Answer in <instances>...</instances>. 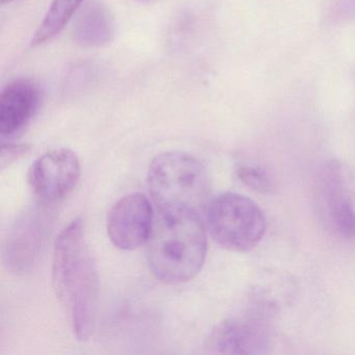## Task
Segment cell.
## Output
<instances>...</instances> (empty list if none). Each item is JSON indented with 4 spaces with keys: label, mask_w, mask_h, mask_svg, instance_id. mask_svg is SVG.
I'll list each match as a JSON object with an SVG mask.
<instances>
[{
    "label": "cell",
    "mask_w": 355,
    "mask_h": 355,
    "mask_svg": "<svg viewBox=\"0 0 355 355\" xmlns=\"http://www.w3.org/2000/svg\"><path fill=\"white\" fill-rule=\"evenodd\" d=\"M147 184L157 209L199 214L209 197L211 180L198 157L173 150L151 161Z\"/></svg>",
    "instance_id": "cell-3"
},
{
    "label": "cell",
    "mask_w": 355,
    "mask_h": 355,
    "mask_svg": "<svg viewBox=\"0 0 355 355\" xmlns=\"http://www.w3.org/2000/svg\"><path fill=\"white\" fill-rule=\"evenodd\" d=\"M207 223L215 242L234 252L254 249L265 236L268 226L257 203L236 193H224L209 202Z\"/></svg>",
    "instance_id": "cell-4"
},
{
    "label": "cell",
    "mask_w": 355,
    "mask_h": 355,
    "mask_svg": "<svg viewBox=\"0 0 355 355\" xmlns=\"http://www.w3.org/2000/svg\"><path fill=\"white\" fill-rule=\"evenodd\" d=\"M84 0H53L44 19L34 34L32 44H43L57 36L71 19Z\"/></svg>",
    "instance_id": "cell-12"
},
{
    "label": "cell",
    "mask_w": 355,
    "mask_h": 355,
    "mask_svg": "<svg viewBox=\"0 0 355 355\" xmlns=\"http://www.w3.org/2000/svg\"><path fill=\"white\" fill-rule=\"evenodd\" d=\"M80 174V162L73 151L53 149L31 166L28 184L39 201L51 205L63 200L76 189Z\"/></svg>",
    "instance_id": "cell-8"
},
{
    "label": "cell",
    "mask_w": 355,
    "mask_h": 355,
    "mask_svg": "<svg viewBox=\"0 0 355 355\" xmlns=\"http://www.w3.org/2000/svg\"><path fill=\"white\" fill-rule=\"evenodd\" d=\"M239 180L255 192L271 194L275 190V182L269 172L259 166L243 164L236 168Z\"/></svg>",
    "instance_id": "cell-13"
},
{
    "label": "cell",
    "mask_w": 355,
    "mask_h": 355,
    "mask_svg": "<svg viewBox=\"0 0 355 355\" xmlns=\"http://www.w3.org/2000/svg\"><path fill=\"white\" fill-rule=\"evenodd\" d=\"M317 192L329 227L343 239H355L354 171L338 159L328 162L318 174Z\"/></svg>",
    "instance_id": "cell-6"
},
{
    "label": "cell",
    "mask_w": 355,
    "mask_h": 355,
    "mask_svg": "<svg viewBox=\"0 0 355 355\" xmlns=\"http://www.w3.org/2000/svg\"><path fill=\"white\" fill-rule=\"evenodd\" d=\"M53 284L76 338L89 340L96 325L98 275L80 218L66 225L55 240Z\"/></svg>",
    "instance_id": "cell-1"
},
{
    "label": "cell",
    "mask_w": 355,
    "mask_h": 355,
    "mask_svg": "<svg viewBox=\"0 0 355 355\" xmlns=\"http://www.w3.org/2000/svg\"><path fill=\"white\" fill-rule=\"evenodd\" d=\"M147 244L149 268L166 284L192 279L207 257V232L199 214L192 211L159 209Z\"/></svg>",
    "instance_id": "cell-2"
},
{
    "label": "cell",
    "mask_w": 355,
    "mask_h": 355,
    "mask_svg": "<svg viewBox=\"0 0 355 355\" xmlns=\"http://www.w3.org/2000/svg\"><path fill=\"white\" fill-rule=\"evenodd\" d=\"M115 22L105 3L92 0L83 8L74 24L73 36L85 47L105 46L113 40Z\"/></svg>",
    "instance_id": "cell-11"
},
{
    "label": "cell",
    "mask_w": 355,
    "mask_h": 355,
    "mask_svg": "<svg viewBox=\"0 0 355 355\" xmlns=\"http://www.w3.org/2000/svg\"><path fill=\"white\" fill-rule=\"evenodd\" d=\"M268 303H255L254 307L242 315L220 322L207 340V348L222 354H263L271 346L270 311Z\"/></svg>",
    "instance_id": "cell-5"
},
{
    "label": "cell",
    "mask_w": 355,
    "mask_h": 355,
    "mask_svg": "<svg viewBox=\"0 0 355 355\" xmlns=\"http://www.w3.org/2000/svg\"><path fill=\"white\" fill-rule=\"evenodd\" d=\"M49 205L39 201L38 205L28 207L8 232L3 243V261L13 273L31 271L40 259L53 223Z\"/></svg>",
    "instance_id": "cell-7"
},
{
    "label": "cell",
    "mask_w": 355,
    "mask_h": 355,
    "mask_svg": "<svg viewBox=\"0 0 355 355\" xmlns=\"http://www.w3.org/2000/svg\"><path fill=\"white\" fill-rule=\"evenodd\" d=\"M40 101V91L30 80L8 85L0 96V134L11 137L28 123Z\"/></svg>",
    "instance_id": "cell-10"
},
{
    "label": "cell",
    "mask_w": 355,
    "mask_h": 355,
    "mask_svg": "<svg viewBox=\"0 0 355 355\" xmlns=\"http://www.w3.org/2000/svg\"><path fill=\"white\" fill-rule=\"evenodd\" d=\"M155 215L142 193H130L114 205L107 215L110 240L121 250H136L148 242Z\"/></svg>",
    "instance_id": "cell-9"
},
{
    "label": "cell",
    "mask_w": 355,
    "mask_h": 355,
    "mask_svg": "<svg viewBox=\"0 0 355 355\" xmlns=\"http://www.w3.org/2000/svg\"><path fill=\"white\" fill-rule=\"evenodd\" d=\"M30 151V146L26 144H14V143H7L3 144V150H1V169H6L8 166L13 164L14 162L28 155Z\"/></svg>",
    "instance_id": "cell-14"
},
{
    "label": "cell",
    "mask_w": 355,
    "mask_h": 355,
    "mask_svg": "<svg viewBox=\"0 0 355 355\" xmlns=\"http://www.w3.org/2000/svg\"><path fill=\"white\" fill-rule=\"evenodd\" d=\"M12 1H14V0H1V3L6 5V3H12Z\"/></svg>",
    "instance_id": "cell-15"
}]
</instances>
